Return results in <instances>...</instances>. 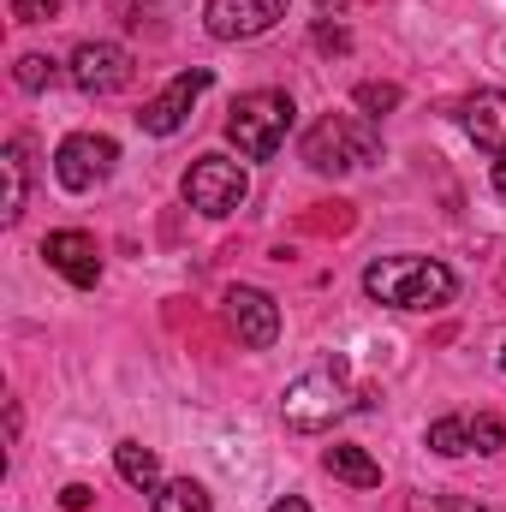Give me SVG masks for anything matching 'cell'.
<instances>
[{"label":"cell","mask_w":506,"mask_h":512,"mask_svg":"<svg viewBox=\"0 0 506 512\" xmlns=\"http://www.w3.org/2000/svg\"><path fill=\"white\" fill-rule=\"evenodd\" d=\"M215 84V72L209 66H191V72H179L155 102H143V114H137V126L149 131V137H173V131L191 120V108H197V96Z\"/></svg>","instance_id":"obj_8"},{"label":"cell","mask_w":506,"mask_h":512,"mask_svg":"<svg viewBox=\"0 0 506 512\" xmlns=\"http://www.w3.org/2000/svg\"><path fill=\"white\" fill-rule=\"evenodd\" d=\"M322 6H340V0H322Z\"/></svg>","instance_id":"obj_26"},{"label":"cell","mask_w":506,"mask_h":512,"mask_svg":"<svg viewBox=\"0 0 506 512\" xmlns=\"http://www.w3.org/2000/svg\"><path fill=\"white\" fill-rule=\"evenodd\" d=\"M495 191H501V197H506V155H501V161H495Z\"/></svg>","instance_id":"obj_24"},{"label":"cell","mask_w":506,"mask_h":512,"mask_svg":"<svg viewBox=\"0 0 506 512\" xmlns=\"http://www.w3.org/2000/svg\"><path fill=\"white\" fill-rule=\"evenodd\" d=\"M0 173H6V197H0V221L12 227L24 215V197H30V167H24V137H12L0 149Z\"/></svg>","instance_id":"obj_14"},{"label":"cell","mask_w":506,"mask_h":512,"mask_svg":"<svg viewBox=\"0 0 506 512\" xmlns=\"http://www.w3.org/2000/svg\"><path fill=\"white\" fill-rule=\"evenodd\" d=\"M423 447L441 453V459H465L471 453V417H435L423 429Z\"/></svg>","instance_id":"obj_17"},{"label":"cell","mask_w":506,"mask_h":512,"mask_svg":"<svg viewBox=\"0 0 506 512\" xmlns=\"http://www.w3.org/2000/svg\"><path fill=\"white\" fill-rule=\"evenodd\" d=\"M501 376H506V346H501Z\"/></svg>","instance_id":"obj_25"},{"label":"cell","mask_w":506,"mask_h":512,"mask_svg":"<svg viewBox=\"0 0 506 512\" xmlns=\"http://www.w3.org/2000/svg\"><path fill=\"white\" fill-rule=\"evenodd\" d=\"M298 120L286 90H245L227 114V143L239 149V161H274L286 149V131Z\"/></svg>","instance_id":"obj_3"},{"label":"cell","mask_w":506,"mask_h":512,"mask_svg":"<svg viewBox=\"0 0 506 512\" xmlns=\"http://www.w3.org/2000/svg\"><path fill=\"white\" fill-rule=\"evenodd\" d=\"M304 167L310 173H328V179H340V173H352V167H370L381 155V137L370 120H352V114H322L316 126L304 131Z\"/></svg>","instance_id":"obj_4"},{"label":"cell","mask_w":506,"mask_h":512,"mask_svg":"<svg viewBox=\"0 0 506 512\" xmlns=\"http://www.w3.org/2000/svg\"><path fill=\"white\" fill-rule=\"evenodd\" d=\"M149 512H215V501H209V489L197 477H173V483H161L149 495Z\"/></svg>","instance_id":"obj_15"},{"label":"cell","mask_w":506,"mask_h":512,"mask_svg":"<svg viewBox=\"0 0 506 512\" xmlns=\"http://www.w3.org/2000/svg\"><path fill=\"white\" fill-rule=\"evenodd\" d=\"M268 512H310V507H304L298 495H286V501H274V507H268Z\"/></svg>","instance_id":"obj_23"},{"label":"cell","mask_w":506,"mask_h":512,"mask_svg":"<svg viewBox=\"0 0 506 512\" xmlns=\"http://www.w3.org/2000/svg\"><path fill=\"white\" fill-rule=\"evenodd\" d=\"M12 78H18V90L42 96V90H54V84H60V60H48V54H18Z\"/></svg>","instance_id":"obj_18"},{"label":"cell","mask_w":506,"mask_h":512,"mask_svg":"<svg viewBox=\"0 0 506 512\" xmlns=\"http://www.w3.org/2000/svg\"><path fill=\"white\" fill-rule=\"evenodd\" d=\"M60 507H66V512H84V507H90V489H84V483H66V489H60Z\"/></svg>","instance_id":"obj_22"},{"label":"cell","mask_w":506,"mask_h":512,"mask_svg":"<svg viewBox=\"0 0 506 512\" xmlns=\"http://www.w3.org/2000/svg\"><path fill=\"white\" fill-rule=\"evenodd\" d=\"M114 161H120V143H114V137H102V131H72V137H60V149H54V179H60L66 191H96V185L114 173Z\"/></svg>","instance_id":"obj_6"},{"label":"cell","mask_w":506,"mask_h":512,"mask_svg":"<svg viewBox=\"0 0 506 512\" xmlns=\"http://www.w3.org/2000/svg\"><path fill=\"white\" fill-rule=\"evenodd\" d=\"M322 465H328V477H340V483H352V489H381V465L364 453V447H352V441L328 447Z\"/></svg>","instance_id":"obj_13"},{"label":"cell","mask_w":506,"mask_h":512,"mask_svg":"<svg viewBox=\"0 0 506 512\" xmlns=\"http://www.w3.org/2000/svg\"><path fill=\"white\" fill-rule=\"evenodd\" d=\"M66 78L84 90V96H114L131 84V54L120 42H78L72 60H66Z\"/></svg>","instance_id":"obj_7"},{"label":"cell","mask_w":506,"mask_h":512,"mask_svg":"<svg viewBox=\"0 0 506 512\" xmlns=\"http://www.w3.org/2000/svg\"><path fill=\"white\" fill-rule=\"evenodd\" d=\"M286 6H292V0H209L203 30H209L215 42H251V36L274 30V24L286 18Z\"/></svg>","instance_id":"obj_9"},{"label":"cell","mask_w":506,"mask_h":512,"mask_svg":"<svg viewBox=\"0 0 506 512\" xmlns=\"http://www.w3.org/2000/svg\"><path fill=\"white\" fill-rule=\"evenodd\" d=\"M459 126L477 149L489 155H506V90H477L459 102Z\"/></svg>","instance_id":"obj_12"},{"label":"cell","mask_w":506,"mask_h":512,"mask_svg":"<svg viewBox=\"0 0 506 512\" xmlns=\"http://www.w3.org/2000/svg\"><path fill=\"white\" fill-rule=\"evenodd\" d=\"M352 405H358V393H352V382H346V364H340V358L304 370L298 382L280 393V417H286V429H298V435L334 429Z\"/></svg>","instance_id":"obj_2"},{"label":"cell","mask_w":506,"mask_h":512,"mask_svg":"<svg viewBox=\"0 0 506 512\" xmlns=\"http://www.w3.org/2000/svg\"><path fill=\"white\" fill-rule=\"evenodd\" d=\"M227 328L239 334V346L268 352L280 340V304L262 292V286H233L227 292Z\"/></svg>","instance_id":"obj_10"},{"label":"cell","mask_w":506,"mask_h":512,"mask_svg":"<svg viewBox=\"0 0 506 512\" xmlns=\"http://www.w3.org/2000/svg\"><path fill=\"white\" fill-rule=\"evenodd\" d=\"M42 256H48V268H54L66 286H78V292H90V286L102 280V245H96L90 233H78V227L48 233V239H42Z\"/></svg>","instance_id":"obj_11"},{"label":"cell","mask_w":506,"mask_h":512,"mask_svg":"<svg viewBox=\"0 0 506 512\" xmlns=\"http://www.w3.org/2000/svg\"><path fill=\"white\" fill-rule=\"evenodd\" d=\"M364 292L387 310H441L459 292V274L435 256H381L364 268Z\"/></svg>","instance_id":"obj_1"},{"label":"cell","mask_w":506,"mask_h":512,"mask_svg":"<svg viewBox=\"0 0 506 512\" xmlns=\"http://www.w3.org/2000/svg\"><path fill=\"white\" fill-rule=\"evenodd\" d=\"M501 447H506V423L501 417H489V411L471 417V453H501Z\"/></svg>","instance_id":"obj_20"},{"label":"cell","mask_w":506,"mask_h":512,"mask_svg":"<svg viewBox=\"0 0 506 512\" xmlns=\"http://www.w3.org/2000/svg\"><path fill=\"white\" fill-rule=\"evenodd\" d=\"M352 102H358V114H364V120H381V114H393V108H399V84H358V96H352Z\"/></svg>","instance_id":"obj_19"},{"label":"cell","mask_w":506,"mask_h":512,"mask_svg":"<svg viewBox=\"0 0 506 512\" xmlns=\"http://www.w3.org/2000/svg\"><path fill=\"white\" fill-rule=\"evenodd\" d=\"M60 12V0H12V18L18 24H48Z\"/></svg>","instance_id":"obj_21"},{"label":"cell","mask_w":506,"mask_h":512,"mask_svg":"<svg viewBox=\"0 0 506 512\" xmlns=\"http://www.w3.org/2000/svg\"><path fill=\"white\" fill-rule=\"evenodd\" d=\"M114 465H120V477H126L131 489H161V459H155V447L120 441V447H114Z\"/></svg>","instance_id":"obj_16"},{"label":"cell","mask_w":506,"mask_h":512,"mask_svg":"<svg viewBox=\"0 0 506 512\" xmlns=\"http://www.w3.org/2000/svg\"><path fill=\"white\" fill-rule=\"evenodd\" d=\"M185 203L197 209V215H209V221H221V215H233L245 197H251V179H245V161H233V155H197L191 167H185Z\"/></svg>","instance_id":"obj_5"}]
</instances>
